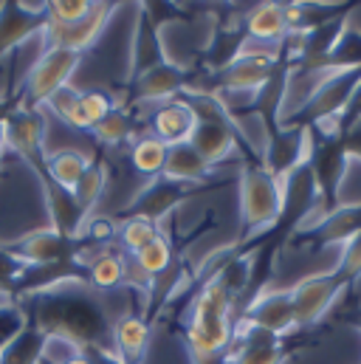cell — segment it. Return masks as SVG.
<instances>
[{"label":"cell","instance_id":"cell-42","mask_svg":"<svg viewBox=\"0 0 361 364\" xmlns=\"http://www.w3.org/2000/svg\"><path fill=\"white\" fill-rule=\"evenodd\" d=\"M0 11H3V3H0Z\"/></svg>","mask_w":361,"mask_h":364},{"label":"cell","instance_id":"cell-15","mask_svg":"<svg viewBox=\"0 0 361 364\" xmlns=\"http://www.w3.org/2000/svg\"><path fill=\"white\" fill-rule=\"evenodd\" d=\"M153 339V328L150 319L136 314V311H124L116 322H113V356L122 364H141L147 356Z\"/></svg>","mask_w":361,"mask_h":364},{"label":"cell","instance_id":"cell-6","mask_svg":"<svg viewBox=\"0 0 361 364\" xmlns=\"http://www.w3.org/2000/svg\"><path fill=\"white\" fill-rule=\"evenodd\" d=\"M279 46H257V43H246L243 51L223 68L217 71V91L215 93H243V96H257V91L266 85L279 63L276 54Z\"/></svg>","mask_w":361,"mask_h":364},{"label":"cell","instance_id":"cell-41","mask_svg":"<svg viewBox=\"0 0 361 364\" xmlns=\"http://www.w3.org/2000/svg\"><path fill=\"white\" fill-rule=\"evenodd\" d=\"M63 364H90V362H88V356H85V350H82L80 356H74V359H68V362H63Z\"/></svg>","mask_w":361,"mask_h":364},{"label":"cell","instance_id":"cell-31","mask_svg":"<svg viewBox=\"0 0 361 364\" xmlns=\"http://www.w3.org/2000/svg\"><path fill=\"white\" fill-rule=\"evenodd\" d=\"M80 96L82 91H77L74 85H65L54 93L48 102H45V110L51 116H57L63 124H68L71 130H82V119H80Z\"/></svg>","mask_w":361,"mask_h":364},{"label":"cell","instance_id":"cell-34","mask_svg":"<svg viewBox=\"0 0 361 364\" xmlns=\"http://www.w3.org/2000/svg\"><path fill=\"white\" fill-rule=\"evenodd\" d=\"M113 110V102L104 91H82L80 96V119H82V130H93L99 122H104Z\"/></svg>","mask_w":361,"mask_h":364},{"label":"cell","instance_id":"cell-20","mask_svg":"<svg viewBox=\"0 0 361 364\" xmlns=\"http://www.w3.org/2000/svg\"><path fill=\"white\" fill-rule=\"evenodd\" d=\"M246 34L257 46H279L288 34L282 3H260L246 14Z\"/></svg>","mask_w":361,"mask_h":364},{"label":"cell","instance_id":"cell-28","mask_svg":"<svg viewBox=\"0 0 361 364\" xmlns=\"http://www.w3.org/2000/svg\"><path fill=\"white\" fill-rule=\"evenodd\" d=\"M43 348H45V333H43L40 328L28 325V328L0 353V364H40Z\"/></svg>","mask_w":361,"mask_h":364},{"label":"cell","instance_id":"cell-12","mask_svg":"<svg viewBox=\"0 0 361 364\" xmlns=\"http://www.w3.org/2000/svg\"><path fill=\"white\" fill-rule=\"evenodd\" d=\"M288 356L291 353H288L285 336H276V333H269L263 328H254L237 319L229 364H285Z\"/></svg>","mask_w":361,"mask_h":364},{"label":"cell","instance_id":"cell-23","mask_svg":"<svg viewBox=\"0 0 361 364\" xmlns=\"http://www.w3.org/2000/svg\"><path fill=\"white\" fill-rule=\"evenodd\" d=\"M167 144L158 141L156 136L144 133L139 139H133V147H130V164L136 173L141 176H161L164 173V161H167Z\"/></svg>","mask_w":361,"mask_h":364},{"label":"cell","instance_id":"cell-19","mask_svg":"<svg viewBox=\"0 0 361 364\" xmlns=\"http://www.w3.org/2000/svg\"><path fill=\"white\" fill-rule=\"evenodd\" d=\"M127 257L130 255H124L116 243L99 249L93 255V260L85 266V282L90 288L102 291V294H110V291L122 288L124 285V274H127Z\"/></svg>","mask_w":361,"mask_h":364},{"label":"cell","instance_id":"cell-27","mask_svg":"<svg viewBox=\"0 0 361 364\" xmlns=\"http://www.w3.org/2000/svg\"><path fill=\"white\" fill-rule=\"evenodd\" d=\"M28 328V314L17 302V296L6 288H0V353Z\"/></svg>","mask_w":361,"mask_h":364},{"label":"cell","instance_id":"cell-33","mask_svg":"<svg viewBox=\"0 0 361 364\" xmlns=\"http://www.w3.org/2000/svg\"><path fill=\"white\" fill-rule=\"evenodd\" d=\"M333 274L339 277V282L347 291L361 279V232L350 243L342 246V255H339V263L333 266Z\"/></svg>","mask_w":361,"mask_h":364},{"label":"cell","instance_id":"cell-40","mask_svg":"<svg viewBox=\"0 0 361 364\" xmlns=\"http://www.w3.org/2000/svg\"><path fill=\"white\" fill-rule=\"evenodd\" d=\"M11 107L6 105V99H0V156H3V150H6V139H3V122H6V113H9Z\"/></svg>","mask_w":361,"mask_h":364},{"label":"cell","instance_id":"cell-14","mask_svg":"<svg viewBox=\"0 0 361 364\" xmlns=\"http://www.w3.org/2000/svg\"><path fill=\"white\" fill-rule=\"evenodd\" d=\"M133 82V88H130V99L133 102H141V105H147V102H170V99H176L180 93L186 91L192 82H189V74L178 68L176 63H161V65H156V68H150V71H144L141 77H136V80H130Z\"/></svg>","mask_w":361,"mask_h":364},{"label":"cell","instance_id":"cell-18","mask_svg":"<svg viewBox=\"0 0 361 364\" xmlns=\"http://www.w3.org/2000/svg\"><path fill=\"white\" fill-rule=\"evenodd\" d=\"M167 63V54H164V46H161V34H158V26L150 20V14L141 9V17H139V26H136V34H133V54H130V80L141 77L144 71L156 68Z\"/></svg>","mask_w":361,"mask_h":364},{"label":"cell","instance_id":"cell-11","mask_svg":"<svg viewBox=\"0 0 361 364\" xmlns=\"http://www.w3.org/2000/svg\"><path fill=\"white\" fill-rule=\"evenodd\" d=\"M240 322H249L254 328H263L276 336H288L296 331V314H293V299L291 288H266L260 291L252 302H246V311Z\"/></svg>","mask_w":361,"mask_h":364},{"label":"cell","instance_id":"cell-25","mask_svg":"<svg viewBox=\"0 0 361 364\" xmlns=\"http://www.w3.org/2000/svg\"><path fill=\"white\" fill-rule=\"evenodd\" d=\"M350 68H361V28L350 26L347 20L333 51L328 54L325 71H350Z\"/></svg>","mask_w":361,"mask_h":364},{"label":"cell","instance_id":"cell-35","mask_svg":"<svg viewBox=\"0 0 361 364\" xmlns=\"http://www.w3.org/2000/svg\"><path fill=\"white\" fill-rule=\"evenodd\" d=\"M23 272H26V263H20L11 252H6V249L0 246V288L14 291V285L20 282Z\"/></svg>","mask_w":361,"mask_h":364},{"label":"cell","instance_id":"cell-9","mask_svg":"<svg viewBox=\"0 0 361 364\" xmlns=\"http://www.w3.org/2000/svg\"><path fill=\"white\" fill-rule=\"evenodd\" d=\"M311 127H276L266 136L263 153H260V164L269 170L271 176L285 178L293 170L305 167L311 159Z\"/></svg>","mask_w":361,"mask_h":364},{"label":"cell","instance_id":"cell-7","mask_svg":"<svg viewBox=\"0 0 361 364\" xmlns=\"http://www.w3.org/2000/svg\"><path fill=\"white\" fill-rule=\"evenodd\" d=\"M361 232V200L353 203H342L333 212L316 218L313 223H308L302 232H296L291 237L293 246L302 249H328V246H345L350 243Z\"/></svg>","mask_w":361,"mask_h":364},{"label":"cell","instance_id":"cell-24","mask_svg":"<svg viewBox=\"0 0 361 364\" xmlns=\"http://www.w3.org/2000/svg\"><path fill=\"white\" fill-rule=\"evenodd\" d=\"M130 257H133V263L139 266V272L144 274L150 282H156L158 277H164V274L170 272V266L176 263L173 243H170L164 235H158L153 243H147L141 252H136V255H130Z\"/></svg>","mask_w":361,"mask_h":364},{"label":"cell","instance_id":"cell-21","mask_svg":"<svg viewBox=\"0 0 361 364\" xmlns=\"http://www.w3.org/2000/svg\"><path fill=\"white\" fill-rule=\"evenodd\" d=\"M209 164L192 150V144L186 141V144H176V147H170L167 150V161H164V173L161 176H167V178H173V181H180V183H200L206 181V176H209Z\"/></svg>","mask_w":361,"mask_h":364},{"label":"cell","instance_id":"cell-10","mask_svg":"<svg viewBox=\"0 0 361 364\" xmlns=\"http://www.w3.org/2000/svg\"><path fill=\"white\" fill-rule=\"evenodd\" d=\"M198 183H180L167 176H156L130 203H127V218H147L153 223H161L167 215H173L186 198H192Z\"/></svg>","mask_w":361,"mask_h":364},{"label":"cell","instance_id":"cell-38","mask_svg":"<svg viewBox=\"0 0 361 364\" xmlns=\"http://www.w3.org/2000/svg\"><path fill=\"white\" fill-rule=\"evenodd\" d=\"M82 350H85V356H88L90 364H122L113 356V350H102V348H93V345L82 348Z\"/></svg>","mask_w":361,"mask_h":364},{"label":"cell","instance_id":"cell-8","mask_svg":"<svg viewBox=\"0 0 361 364\" xmlns=\"http://www.w3.org/2000/svg\"><path fill=\"white\" fill-rule=\"evenodd\" d=\"M347 288L339 282V277L330 272L308 274L302 277L293 288H291V299H293V314H296V331L299 328H311L316 325L345 294Z\"/></svg>","mask_w":361,"mask_h":364},{"label":"cell","instance_id":"cell-26","mask_svg":"<svg viewBox=\"0 0 361 364\" xmlns=\"http://www.w3.org/2000/svg\"><path fill=\"white\" fill-rule=\"evenodd\" d=\"M161 235L158 223L147 220V218H124L119 226H116V240H119V249L124 255H136L141 252L147 243H153L156 237Z\"/></svg>","mask_w":361,"mask_h":364},{"label":"cell","instance_id":"cell-22","mask_svg":"<svg viewBox=\"0 0 361 364\" xmlns=\"http://www.w3.org/2000/svg\"><path fill=\"white\" fill-rule=\"evenodd\" d=\"M45 164H48V178L57 183L60 189L65 192H74V186L80 183L82 173L90 167V159L80 150H71V147H63V150H54L45 156Z\"/></svg>","mask_w":361,"mask_h":364},{"label":"cell","instance_id":"cell-13","mask_svg":"<svg viewBox=\"0 0 361 364\" xmlns=\"http://www.w3.org/2000/svg\"><path fill=\"white\" fill-rule=\"evenodd\" d=\"M48 26L45 3H3L0 11V60Z\"/></svg>","mask_w":361,"mask_h":364},{"label":"cell","instance_id":"cell-3","mask_svg":"<svg viewBox=\"0 0 361 364\" xmlns=\"http://www.w3.org/2000/svg\"><path fill=\"white\" fill-rule=\"evenodd\" d=\"M282 212V178L260 161L240 170V246L269 235Z\"/></svg>","mask_w":361,"mask_h":364},{"label":"cell","instance_id":"cell-17","mask_svg":"<svg viewBox=\"0 0 361 364\" xmlns=\"http://www.w3.org/2000/svg\"><path fill=\"white\" fill-rule=\"evenodd\" d=\"M192 130H195V113L180 96L170 99V102H161L150 116V136H156L167 147L186 144Z\"/></svg>","mask_w":361,"mask_h":364},{"label":"cell","instance_id":"cell-39","mask_svg":"<svg viewBox=\"0 0 361 364\" xmlns=\"http://www.w3.org/2000/svg\"><path fill=\"white\" fill-rule=\"evenodd\" d=\"M345 319H347V322H350V325L361 333V305H353V308L345 314Z\"/></svg>","mask_w":361,"mask_h":364},{"label":"cell","instance_id":"cell-2","mask_svg":"<svg viewBox=\"0 0 361 364\" xmlns=\"http://www.w3.org/2000/svg\"><path fill=\"white\" fill-rule=\"evenodd\" d=\"M183 325V342L192 364H229V350L237 331L235 299L215 279L198 285Z\"/></svg>","mask_w":361,"mask_h":364},{"label":"cell","instance_id":"cell-30","mask_svg":"<svg viewBox=\"0 0 361 364\" xmlns=\"http://www.w3.org/2000/svg\"><path fill=\"white\" fill-rule=\"evenodd\" d=\"M90 133H93V139H96L99 144L119 147V144H124V141L133 136V119H130V113H127L124 107H113L110 116H107L104 122H99Z\"/></svg>","mask_w":361,"mask_h":364},{"label":"cell","instance_id":"cell-4","mask_svg":"<svg viewBox=\"0 0 361 364\" xmlns=\"http://www.w3.org/2000/svg\"><path fill=\"white\" fill-rule=\"evenodd\" d=\"M313 144H311V159L308 167L313 173V181L319 189V215L333 212L336 206H342V186L350 170V159L345 150V136L339 122H322L316 127H311Z\"/></svg>","mask_w":361,"mask_h":364},{"label":"cell","instance_id":"cell-29","mask_svg":"<svg viewBox=\"0 0 361 364\" xmlns=\"http://www.w3.org/2000/svg\"><path fill=\"white\" fill-rule=\"evenodd\" d=\"M104 186H107V170L102 167V164H96V161H90V167L82 173V178L80 183L74 186V200H77V206L85 212L90 218V212H93V206L99 203V198H102V192H104Z\"/></svg>","mask_w":361,"mask_h":364},{"label":"cell","instance_id":"cell-37","mask_svg":"<svg viewBox=\"0 0 361 364\" xmlns=\"http://www.w3.org/2000/svg\"><path fill=\"white\" fill-rule=\"evenodd\" d=\"M342 136H345V150H347L350 164H353V161H359L361 164V122L359 124H353L350 130H345Z\"/></svg>","mask_w":361,"mask_h":364},{"label":"cell","instance_id":"cell-5","mask_svg":"<svg viewBox=\"0 0 361 364\" xmlns=\"http://www.w3.org/2000/svg\"><path fill=\"white\" fill-rule=\"evenodd\" d=\"M82 54L71 51V48H60V46H48L37 63L31 65L26 85H23V99L17 105L31 107V110H43L45 102L65 85H71L74 71L80 68Z\"/></svg>","mask_w":361,"mask_h":364},{"label":"cell","instance_id":"cell-32","mask_svg":"<svg viewBox=\"0 0 361 364\" xmlns=\"http://www.w3.org/2000/svg\"><path fill=\"white\" fill-rule=\"evenodd\" d=\"M93 6L96 3H90V0H48L45 3L48 26H57V28L77 26L80 20H85L93 11Z\"/></svg>","mask_w":361,"mask_h":364},{"label":"cell","instance_id":"cell-36","mask_svg":"<svg viewBox=\"0 0 361 364\" xmlns=\"http://www.w3.org/2000/svg\"><path fill=\"white\" fill-rule=\"evenodd\" d=\"M361 122V82L356 93H353V99H350V105L345 107V113H342V119H339V127H342V133L345 130H350L353 124H359Z\"/></svg>","mask_w":361,"mask_h":364},{"label":"cell","instance_id":"cell-16","mask_svg":"<svg viewBox=\"0 0 361 364\" xmlns=\"http://www.w3.org/2000/svg\"><path fill=\"white\" fill-rule=\"evenodd\" d=\"M110 11L113 6L110 3H96L93 11H90L85 20H80L77 26H65V28H57V26H45L43 37H45V48L48 46H60V48H71V51H85L96 43V37L104 31L107 20H110Z\"/></svg>","mask_w":361,"mask_h":364},{"label":"cell","instance_id":"cell-1","mask_svg":"<svg viewBox=\"0 0 361 364\" xmlns=\"http://www.w3.org/2000/svg\"><path fill=\"white\" fill-rule=\"evenodd\" d=\"M17 302L26 308L28 325L40 328L45 336L57 333L82 348L113 350V322L122 314H113L110 294L90 288L85 279H68Z\"/></svg>","mask_w":361,"mask_h":364}]
</instances>
